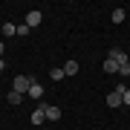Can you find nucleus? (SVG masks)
<instances>
[{
	"label": "nucleus",
	"instance_id": "f257e3e1",
	"mask_svg": "<svg viewBox=\"0 0 130 130\" xmlns=\"http://www.w3.org/2000/svg\"><path fill=\"white\" fill-rule=\"evenodd\" d=\"M32 84H35V78H32V75H18V78H14V87H12V90H14V93H20V95H26Z\"/></svg>",
	"mask_w": 130,
	"mask_h": 130
},
{
	"label": "nucleus",
	"instance_id": "f03ea898",
	"mask_svg": "<svg viewBox=\"0 0 130 130\" xmlns=\"http://www.w3.org/2000/svg\"><path fill=\"white\" fill-rule=\"evenodd\" d=\"M41 20H43V14L38 12V9H32V12L26 14V20H23V23H26L29 29H35V26H41Z\"/></svg>",
	"mask_w": 130,
	"mask_h": 130
},
{
	"label": "nucleus",
	"instance_id": "7ed1b4c3",
	"mask_svg": "<svg viewBox=\"0 0 130 130\" xmlns=\"http://www.w3.org/2000/svg\"><path fill=\"white\" fill-rule=\"evenodd\" d=\"M107 58H113V61H116L119 67H121V64H130V61H127V52H124V49H119V46L107 52Z\"/></svg>",
	"mask_w": 130,
	"mask_h": 130
},
{
	"label": "nucleus",
	"instance_id": "20e7f679",
	"mask_svg": "<svg viewBox=\"0 0 130 130\" xmlns=\"http://www.w3.org/2000/svg\"><path fill=\"white\" fill-rule=\"evenodd\" d=\"M41 104H43V110H46V121H58L61 119V110H58V107H52L46 101H41Z\"/></svg>",
	"mask_w": 130,
	"mask_h": 130
},
{
	"label": "nucleus",
	"instance_id": "39448f33",
	"mask_svg": "<svg viewBox=\"0 0 130 130\" xmlns=\"http://www.w3.org/2000/svg\"><path fill=\"white\" fill-rule=\"evenodd\" d=\"M43 121H46V110H43V104L38 101V110L32 113V124H43Z\"/></svg>",
	"mask_w": 130,
	"mask_h": 130
},
{
	"label": "nucleus",
	"instance_id": "423d86ee",
	"mask_svg": "<svg viewBox=\"0 0 130 130\" xmlns=\"http://www.w3.org/2000/svg\"><path fill=\"white\" fill-rule=\"evenodd\" d=\"M119 104H121V93H119V90L107 93V107H119Z\"/></svg>",
	"mask_w": 130,
	"mask_h": 130
},
{
	"label": "nucleus",
	"instance_id": "0eeeda50",
	"mask_svg": "<svg viewBox=\"0 0 130 130\" xmlns=\"http://www.w3.org/2000/svg\"><path fill=\"white\" fill-rule=\"evenodd\" d=\"M26 95H32V98H43V87H41V84L35 81L32 87H29V93H26Z\"/></svg>",
	"mask_w": 130,
	"mask_h": 130
},
{
	"label": "nucleus",
	"instance_id": "6e6552de",
	"mask_svg": "<svg viewBox=\"0 0 130 130\" xmlns=\"http://www.w3.org/2000/svg\"><path fill=\"white\" fill-rule=\"evenodd\" d=\"M0 32H3V38H14V35H18V26H14V23H3Z\"/></svg>",
	"mask_w": 130,
	"mask_h": 130
},
{
	"label": "nucleus",
	"instance_id": "1a4fd4ad",
	"mask_svg": "<svg viewBox=\"0 0 130 130\" xmlns=\"http://www.w3.org/2000/svg\"><path fill=\"white\" fill-rule=\"evenodd\" d=\"M64 72H67V78L75 75V72H78V61H67V64H64Z\"/></svg>",
	"mask_w": 130,
	"mask_h": 130
},
{
	"label": "nucleus",
	"instance_id": "9d476101",
	"mask_svg": "<svg viewBox=\"0 0 130 130\" xmlns=\"http://www.w3.org/2000/svg\"><path fill=\"white\" fill-rule=\"evenodd\" d=\"M104 72H107V75L119 72V64H116V61H113V58H107V61H104Z\"/></svg>",
	"mask_w": 130,
	"mask_h": 130
},
{
	"label": "nucleus",
	"instance_id": "9b49d317",
	"mask_svg": "<svg viewBox=\"0 0 130 130\" xmlns=\"http://www.w3.org/2000/svg\"><path fill=\"white\" fill-rule=\"evenodd\" d=\"M49 78H52V81H61V78H67V72H64V67H55V70L49 72Z\"/></svg>",
	"mask_w": 130,
	"mask_h": 130
},
{
	"label": "nucleus",
	"instance_id": "f8f14e48",
	"mask_svg": "<svg viewBox=\"0 0 130 130\" xmlns=\"http://www.w3.org/2000/svg\"><path fill=\"white\" fill-rule=\"evenodd\" d=\"M124 18H127V12H124V9H113V23H121Z\"/></svg>",
	"mask_w": 130,
	"mask_h": 130
},
{
	"label": "nucleus",
	"instance_id": "ddd939ff",
	"mask_svg": "<svg viewBox=\"0 0 130 130\" xmlns=\"http://www.w3.org/2000/svg\"><path fill=\"white\" fill-rule=\"evenodd\" d=\"M6 101H9V104H20V101H23V95H20V93H14V90H12V93L6 95Z\"/></svg>",
	"mask_w": 130,
	"mask_h": 130
},
{
	"label": "nucleus",
	"instance_id": "4468645a",
	"mask_svg": "<svg viewBox=\"0 0 130 130\" xmlns=\"http://www.w3.org/2000/svg\"><path fill=\"white\" fill-rule=\"evenodd\" d=\"M29 32H32V29H29L26 23H18V35H29Z\"/></svg>",
	"mask_w": 130,
	"mask_h": 130
},
{
	"label": "nucleus",
	"instance_id": "2eb2a0df",
	"mask_svg": "<svg viewBox=\"0 0 130 130\" xmlns=\"http://www.w3.org/2000/svg\"><path fill=\"white\" fill-rule=\"evenodd\" d=\"M121 104H130V87L124 90V93H121Z\"/></svg>",
	"mask_w": 130,
	"mask_h": 130
},
{
	"label": "nucleus",
	"instance_id": "dca6fc26",
	"mask_svg": "<svg viewBox=\"0 0 130 130\" xmlns=\"http://www.w3.org/2000/svg\"><path fill=\"white\" fill-rule=\"evenodd\" d=\"M119 75H130V64H121L119 67Z\"/></svg>",
	"mask_w": 130,
	"mask_h": 130
},
{
	"label": "nucleus",
	"instance_id": "f3484780",
	"mask_svg": "<svg viewBox=\"0 0 130 130\" xmlns=\"http://www.w3.org/2000/svg\"><path fill=\"white\" fill-rule=\"evenodd\" d=\"M3 52H6V43H3V41H0V58H3Z\"/></svg>",
	"mask_w": 130,
	"mask_h": 130
},
{
	"label": "nucleus",
	"instance_id": "a211bd4d",
	"mask_svg": "<svg viewBox=\"0 0 130 130\" xmlns=\"http://www.w3.org/2000/svg\"><path fill=\"white\" fill-rule=\"evenodd\" d=\"M3 70H6V61H3V58H0V72H3Z\"/></svg>",
	"mask_w": 130,
	"mask_h": 130
}]
</instances>
